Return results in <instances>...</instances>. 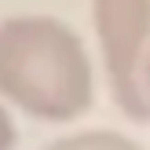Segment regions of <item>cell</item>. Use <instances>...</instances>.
I'll return each mask as SVG.
<instances>
[{
  "label": "cell",
  "instance_id": "1",
  "mask_svg": "<svg viewBox=\"0 0 150 150\" xmlns=\"http://www.w3.org/2000/svg\"><path fill=\"white\" fill-rule=\"evenodd\" d=\"M0 99L48 125L84 117L95 103V73L81 33L51 15L4 18Z\"/></svg>",
  "mask_w": 150,
  "mask_h": 150
},
{
  "label": "cell",
  "instance_id": "2",
  "mask_svg": "<svg viewBox=\"0 0 150 150\" xmlns=\"http://www.w3.org/2000/svg\"><path fill=\"white\" fill-rule=\"evenodd\" d=\"M92 26L114 103L132 121H150L143 62L150 51V0H92Z\"/></svg>",
  "mask_w": 150,
  "mask_h": 150
},
{
  "label": "cell",
  "instance_id": "3",
  "mask_svg": "<svg viewBox=\"0 0 150 150\" xmlns=\"http://www.w3.org/2000/svg\"><path fill=\"white\" fill-rule=\"evenodd\" d=\"M44 150H143V146L132 136L114 132V128H84V132H73V136L48 143Z\"/></svg>",
  "mask_w": 150,
  "mask_h": 150
},
{
  "label": "cell",
  "instance_id": "4",
  "mask_svg": "<svg viewBox=\"0 0 150 150\" xmlns=\"http://www.w3.org/2000/svg\"><path fill=\"white\" fill-rule=\"evenodd\" d=\"M15 139H18L15 121H11V114L4 110V103H0V150H15Z\"/></svg>",
  "mask_w": 150,
  "mask_h": 150
},
{
  "label": "cell",
  "instance_id": "5",
  "mask_svg": "<svg viewBox=\"0 0 150 150\" xmlns=\"http://www.w3.org/2000/svg\"><path fill=\"white\" fill-rule=\"evenodd\" d=\"M143 92H146V103H150V51H146V62H143Z\"/></svg>",
  "mask_w": 150,
  "mask_h": 150
}]
</instances>
